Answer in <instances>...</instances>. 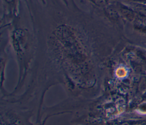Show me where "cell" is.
I'll use <instances>...</instances> for the list:
<instances>
[{
    "label": "cell",
    "instance_id": "6da1fadb",
    "mask_svg": "<svg viewBox=\"0 0 146 125\" xmlns=\"http://www.w3.org/2000/svg\"><path fill=\"white\" fill-rule=\"evenodd\" d=\"M6 28L19 63V82L26 77L32 58L34 37L29 29L21 24L20 17L14 20Z\"/></svg>",
    "mask_w": 146,
    "mask_h": 125
},
{
    "label": "cell",
    "instance_id": "7a4b0ae2",
    "mask_svg": "<svg viewBox=\"0 0 146 125\" xmlns=\"http://www.w3.org/2000/svg\"><path fill=\"white\" fill-rule=\"evenodd\" d=\"M1 1L3 10L1 19V28H5L19 17V0Z\"/></svg>",
    "mask_w": 146,
    "mask_h": 125
},
{
    "label": "cell",
    "instance_id": "3957f363",
    "mask_svg": "<svg viewBox=\"0 0 146 125\" xmlns=\"http://www.w3.org/2000/svg\"><path fill=\"white\" fill-rule=\"evenodd\" d=\"M94 5L96 8L102 10L106 8L112 0H86Z\"/></svg>",
    "mask_w": 146,
    "mask_h": 125
},
{
    "label": "cell",
    "instance_id": "277c9868",
    "mask_svg": "<svg viewBox=\"0 0 146 125\" xmlns=\"http://www.w3.org/2000/svg\"><path fill=\"white\" fill-rule=\"evenodd\" d=\"M63 3L67 6L68 7V0H61ZM39 1L43 5H45L46 4V0H39Z\"/></svg>",
    "mask_w": 146,
    "mask_h": 125
},
{
    "label": "cell",
    "instance_id": "5b68a950",
    "mask_svg": "<svg viewBox=\"0 0 146 125\" xmlns=\"http://www.w3.org/2000/svg\"><path fill=\"white\" fill-rule=\"evenodd\" d=\"M71 2H72H72H74V3H75V2H74V0H71Z\"/></svg>",
    "mask_w": 146,
    "mask_h": 125
}]
</instances>
